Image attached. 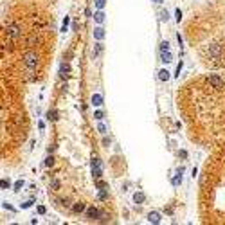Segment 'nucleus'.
Wrapping results in <instances>:
<instances>
[{"label":"nucleus","mask_w":225,"mask_h":225,"mask_svg":"<svg viewBox=\"0 0 225 225\" xmlns=\"http://www.w3.org/2000/svg\"><path fill=\"white\" fill-rule=\"evenodd\" d=\"M24 63L27 69H36L38 63H40V58H38V54L34 51H27L24 54Z\"/></svg>","instance_id":"1"},{"label":"nucleus","mask_w":225,"mask_h":225,"mask_svg":"<svg viewBox=\"0 0 225 225\" xmlns=\"http://www.w3.org/2000/svg\"><path fill=\"white\" fill-rule=\"evenodd\" d=\"M7 36L13 38V40H18L20 36H22V29H20L18 24H9L7 25Z\"/></svg>","instance_id":"2"},{"label":"nucleus","mask_w":225,"mask_h":225,"mask_svg":"<svg viewBox=\"0 0 225 225\" xmlns=\"http://www.w3.org/2000/svg\"><path fill=\"white\" fill-rule=\"evenodd\" d=\"M209 83L213 85L216 90H220V88H223V79L218 76V74H211L209 76Z\"/></svg>","instance_id":"3"},{"label":"nucleus","mask_w":225,"mask_h":225,"mask_svg":"<svg viewBox=\"0 0 225 225\" xmlns=\"http://www.w3.org/2000/svg\"><path fill=\"white\" fill-rule=\"evenodd\" d=\"M99 216H101L99 209H95V207H88L86 209V218L88 220H99Z\"/></svg>","instance_id":"4"},{"label":"nucleus","mask_w":225,"mask_h":225,"mask_svg":"<svg viewBox=\"0 0 225 225\" xmlns=\"http://www.w3.org/2000/svg\"><path fill=\"white\" fill-rule=\"evenodd\" d=\"M160 220H162V216H160V213H157V211H151V213L148 214V222L149 223H160Z\"/></svg>","instance_id":"5"},{"label":"nucleus","mask_w":225,"mask_h":225,"mask_svg":"<svg viewBox=\"0 0 225 225\" xmlns=\"http://www.w3.org/2000/svg\"><path fill=\"white\" fill-rule=\"evenodd\" d=\"M209 54H211V56H213L214 59H218V58H220L222 56V49H220V45H211L209 47Z\"/></svg>","instance_id":"6"},{"label":"nucleus","mask_w":225,"mask_h":225,"mask_svg":"<svg viewBox=\"0 0 225 225\" xmlns=\"http://www.w3.org/2000/svg\"><path fill=\"white\" fill-rule=\"evenodd\" d=\"M69 74H70V65L69 63H61L59 65V76L61 78H69Z\"/></svg>","instance_id":"7"},{"label":"nucleus","mask_w":225,"mask_h":225,"mask_svg":"<svg viewBox=\"0 0 225 225\" xmlns=\"http://www.w3.org/2000/svg\"><path fill=\"white\" fill-rule=\"evenodd\" d=\"M94 38L95 40H97V42H101V40H103L105 38V29H103V27H95V29H94Z\"/></svg>","instance_id":"8"},{"label":"nucleus","mask_w":225,"mask_h":225,"mask_svg":"<svg viewBox=\"0 0 225 225\" xmlns=\"http://www.w3.org/2000/svg\"><path fill=\"white\" fill-rule=\"evenodd\" d=\"M94 20H95V22H97L99 25L105 22V13H103V9H99L97 13H94Z\"/></svg>","instance_id":"9"},{"label":"nucleus","mask_w":225,"mask_h":225,"mask_svg":"<svg viewBox=\"0 0 225 225\" xmlns=\"http://www.w3.org/2000/svg\"><path fill=\"white\" fill-rule=\"evenodd\" d=\"M92 105L94 106H101V105H103V95H101V94H94L92 95Z\"/></svg>","instance_id":"10"},{"label":"nucleus","mask_w":225,"mask_h":225,"mask_svg":"<svg viewBox=\"0 0 225 225\" xmlns=\"http://www.w3.org/2000/svg\"><path fill=\"white\" fill-rule=\"evenodd\" d=\"M101 175H103V168H97V166H92V176L95 180L101 178Z\"/></svg>","instance_id":"11"},{"label":"nucleus","mask_w":225,"mask_h":225,"mask_svg":"<svg viewBox=\"0 0 225 225\" xmlns=\"http://www.w3.org/2000/svg\"><path fill=\"white\" fill-rule=\"evenodd\" d=\"M144 200H146V195L141 193V191H137V193L133 195V202H135V203H142Z\"/></svg>","instance_id":"12"},{"label":"nucleus","mask_w":225,"mask_h":225,"mask_svg":"<svg viewBox=\"0 0 225 225\" xmlns=\"http://www.w3.org/2000/svg\"><path fill=\"white\" fill-rule=\"evenodd\" d=\"M103 49H105V47H103V43H101V42L95 43V45H94V52H92V54H94V58H97L99 54L103 52Z\"/></svg>","instance_id":"13"},{"label":"nucleus","mask_w":225,"mask_h":225,"mask_svg":"<svg viewBox=\"0 0 225 225\" xmlns=\"http://www.w3.org/2000/svg\"><path fill=\"white\" fill-rule=\"evenodd\" d=\"M40 42V36L36 34V32H32V34L27 38V45H34V43H38Z\"/></svg>","instance_id":"14"},{"label":"nucleus","mask_w":225,"mask_h":225,"mask_svg":"<svg viewBox=\"0 0 225 225\" xmlns=\"http://www.w3.org/2000/svg\"><path fill=\"white\" fill-rule=\"evenodd\" d=\"M160 59L164 61V63H169V61H171V52L169 51H162L160 52Z\"/></svg>","instance_id":"15"},{"label":"nucleus","mask_w":225,"mask_h":225,"mask_svg":"<svg viewBox=\"0 0 225 225\" xmlns=\"http://www.w3.org/2000/svg\"><path fill=\"white\" fill-rule=\"evenodd\" d=\"M72 211H74V213H83V211H85V203L83 202H78L76 205L72 207Z\"/></svg>","instance_id":"16"},{"label":"nucleus","mask_w":225,"mask_h":225,"mask_svg":"<svg viewBox=\"0 0 225 225\" xmlns=\"http://www.w3.org/2000/svg\"><path fill=\"white\" fill-rule=\"evenodd\" d=\"M159 79H160V81H168V79H169V72H168L166 69H162V70L159 72Z\"/></svg>","instance_id":"17"},{"label":"nucleus","mask_w":225,"mask_h":225,"mask_svg":"<svg viewBox=\"0 0 225 225\" xmlns=\"http://www.w3.org/2000/svg\"><path fill=\"white\" fill-rule=\"evenodd\" d=\"M182 171H184V169L180 168V169H178V173H176V176L173 178V186H178V184L182 182Z\"/></svg>","instance_id":"18"},{"label":"nucleus","mask_w":225,"mask_h":225,"mask_svg":"<svg viewBox=\"0 0 225 225\" xmlns=\"http://www.w3.org/2000/svg\"><path fill=\"white\" fill-rule=\"evenodd\" d=\"M168 18H169V15H168V11H164V9H160V11H159V20H160V22H168Z\"/></svg>","instance_id":"19"},{"label":"nucleus","mask_w":225,"mask_h":225,"mask_svg":"<svg viewBox=\"0 0 225 225\" xmlns=\"http://www.w3.org/2000/svg\"><path fill=\"white\" fill-rule=\"evenodd\" d=\"M47 119H49V121H56L58 119V112L56 110H49V112H47Z\"/></svg>","instance_id":"20"},{"label":"nucleus","mask_w":225,"mask_h":225,"mask_svg":"<svg viewBox=\"0 0 225 225\" xmlns=\"http://www.w3.org/2000/svg\"><path fill=\"white\" fill-rule=\"evenodd\" d=\"M97 198H99V200H106V198H108V189H101L99 195H97Z\"/></svg>","instance_id":"21"},{"label":"nucleus","mask_w":225,"mask_h":225,"mask_svg":"<svg viewBox=\"0 0 225 225\" xmlns=\"http://www.w3.org/2000/svg\"><path fill=\"white\" fill-rule=\"evenodd\" d=\"M94 4H95V7H97V9H105L106 0H94Z\"/></svg>","instance_id":"22"},{"label":"nucleus","mask_w":225,"mask_h":225,"mask_svg":"<svg viewBox=\"0 0 225 225\" xmlns=\"http://www.w3.org/2000/svg\"><path fill=\"white\" fill-rule=\"evenodd\" d=\"M45 166H47V168L54 166V157H52V155H49V157H47V159H45Z\"/></svg>","instance_id":"23"},{"label":"nucleus","mask_w":225,"mask_h":225,"mask_svg":"<svg viewBox=\"0 0 225 225\" xmlns=\"http://www.w3.org/2000/svg\"><path fill=\"white\" fill-rule=\"evenodd\" d=\"M97 132H99L101 135H105V133H106V124H103V122H99V124H97Z\"/></svg>","instance_id":"24"},{"label":"nucleus","mask_w":225,"mask_h":225,"mask_svg":"<svg viewBox=\"0 0 225 225\" xmlns=\"http://www.w3.org/2000/svg\"><path fill=\"white\" fill-rule=\"evenodd\" d=\"M9 186H11V184H9V180H5V178H2V180H0V187H2V189H9Z\"/></svg>","instance_id":"25"},{"label":"nucleus","mask_w":225,"mask_h":225,"mask_svg":"<svg viewBox=\"0 0 225 225\" xmlns=\"http://www.w3.org/2000/svg\"><path fill=\"white\" fill-rule=\"evenodd\" d=\"M69 22H70V18L65 16V18H63V25H61V31H63V32L67 31V25H69Z\"/></svg>","instance_id":"26"},{"label":"nucleus","mask_w":225,"mask_h":225,"mask_svg":"<svg viewBox=\"0 0 225 225\" xmlns=\"http://www.w3.org/2000/svg\"><path fill=\"white\" fill-rule=\"evenodd\" d=\"M94 117H95V119H97V121H101V119H103V117H105V114H103V112H101V110H95V112H94Z\"/></svg>","instance_id":"27"},{"label":"nucleus","mask_w":225,"mask_h":225,"mask_svg":"<svg viewBox=\"0 0 225 225\" xmlns=\"http://www.w3.org/2000/svg\"><path fill=\"white\" fill-rule=\"evenodd\" d=\"M22 186H24V180H16L13 187H15V191H18V189H22Z\"/></svg>","instance_id":"28"},{"label":"nucleus","mask_w":225,"mask_h":225,"mask_svg":"<svg viewBox=\"0 0 225 225\" xmlns=\"http://www.w3.org/2000/svg\"><path fill=\"white\" fill-rule=\"evenodd\" d=\"M92 166H97V168H103V162L99 159H92Z\"/></svg>","instance_id":"29"},{"label":"nucleus","mask_w":225,"mask_h":225,"mask_svg":"<svg viewBox=\"0 0 225 225\" xmlns=\"http://www.w3.org/2000/svg\"><path fill=\"white\" fill-rule=\"evenodd\" d=\"M51 187H52V189H59V180L54 178V180L51 182Z\"/></svg>","instance_id":"30"},{"label":"nucleus","mask_w":225,"mask_h":225,"mask_svg":"<svg viewBox=\"0 0 225 225\" xmlns=\"http://www.w3.org/2000/svg\"><path fill=\"white\" fill-rule=\"evenodd\" d=\"M162 51H169V43H168V42H162V43H160V52H162Z\"/></svg>","instance_id":"31"},{"label":"nucleus","mask_w":225,"mask_h":225,"mask_svg":"<svg viewBox=\"0 0 225 225\" xmlns=\"http://www.w3.org/2000/svg\"><path fill=\"white\" fill-rule=\"evenodd\" d=\"M95 186H97V189H103V187H106V184L103 180H97V182H95Z\"/></svg>","instance_id":"32"},{"label":"nucleus","mask_w":225,"mask_h":225,"mask_svg":"<svg viewBox=\"0 0 225 225\" xmlns=\"http://www.w3.org/2000/svg\"><path fill=\"white\" fill-rule=\"evenodd\" d=\"M175 15H176V22H180V20H182V11H180V9H176V11H175Z\"/></svg>","instance_id":"33"},{"label":"nucleus","mask_w":225,"mask_h":225,"mask_svg":"<svg viewBox=\"0 0 225 225\" xmlns=\"http://www.w3.org/2000/svg\"><path fill=\"white\" fill-rule=\"evenodd\" d=\"M180 70H182V61L176 65V74H175V76H180Z\"/></svg>","instance_id":"34"},{"label":"nucleus","mask_w":225,"mask_h":225,"mask_svg":"<svg viewBox=\"0 0 225 225\" xmlns=\"http://www.w3.org/2000/svg\"><path fill=\"white\" fill-rule=\"evenodd\" d=\"M32 205V200H29V202H25V203H22V207L24 209H27V207H31Z\"/></svg>","instance_id":"35"},{"label":"nucleus","mask_w":225,"mask_h":225,"mask_svg":"<svg viewBox=\"0 0 225 225\" xmlns=\"http://www.w3.org/2000/svg\"><path fill=\"white\" fill-rule=\"evenodd\" d=\"M103 146H110V139H106V137H103Z\"/></svg>","instance_id":"36"},{"label":"nucleus","mask_w":225,"mask_h":225,"mask_svg":"<svg viewBox=\"0 0 225 225\" xmlns=\"http://www.w3.org/2000/svg\"><path fill=\"white\" fill-rule=\"evenodd\" d=\"M38 213H40V214H45V207L40 205V207H38Z\"/></svg>","instance_id":"37"},{"label":"nucleus","mask_w":225,"mask_h":225,"mask_svg":"<svg viewBox=\"0 0 225 225\" xmlns=\"http://www.w3.org/2000/svg\"><path fill=\"white\" fill-rule=\"evenodd\" d=\"M153 2H155V4H162V2H164V0H153Z\"/></svg>","instance_id":"38"}]
</instances>
